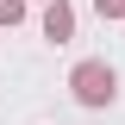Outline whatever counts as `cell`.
<instances>
[{"mask_svg": "<svg viewBox=\"0 0 125 125\" xmlns=\"http://www.w3.org/2000/svg\"><path fill=\"white\" fill-rule=\"evenodd\" d=\"M75 94L88 100V106L113 100V69H100V62H81V69H75Z\"/></svg>", "mask_w": 125, "mask_h": 125, "instance_id": "6da1fadb", "label": "cell"}, {"mask_svg": "<svg viewBox=\"0 0 125 125\" xmlns=\"http://www.w3.org/2000/svg\"><path fill=\"white\" fill-rule=\"evenodd\" d=\"M100 6H106V13H125V0H100Z\"/></svg>", "mask_w": 125, "mask_h": 125, "instance_id": "7a4b0ae2", "label": "cell"}]
</instances>
